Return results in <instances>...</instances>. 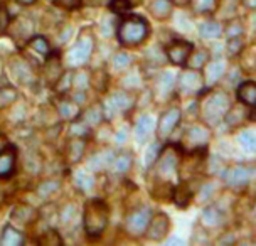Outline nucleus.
<instances>
[{"mask_svg": "<svg viewBox=\"0 0 256 246\" xmlns=\"http://www.w3.org/2000/svg\"><path fill=\"white\" fill-rule=\"evenodd\" d=\"M200 84H202V78L196 71H187L179 78V90L182 93H194L200 88Z\"/></svg>", "mask_w": 256, "mask_h": 246, "instance_id": "obj_11", "label": "nucleus"}, {"mask_svg": "<svg viewBox=\"0 0 256 246\" xmlns=\"http://www.w3.org/2000/svg\"><path fill=\"white\" fill-rule=\"evenodd\" d=\"M8 22H10V17H8V12L6 7H0V32L7 29Z\"/></svg>", "mask_w": 256, "mask_h": 246, "instance_id": "obj_37", "label": "nucleus"}, {"mask_svg": "<svg viewBox=\"0 0 256 246\" xmlns=\"http://www.w3.org/2000/svg\"><path fill=\"white\" fill-rule=\"evenodd\" d=\"M29 46L34 49V51L42 54V56H46V54L49 52V42H48V39L42 38V36H34V38L29 40Z\"/></svg>", "mask_w": 256, "mask_h": 246, "instance_id": "obj_27", "label": "nucleus"}, {"mask_svg": "<svg viewBox=\"0 0 256 246\" xmlns=\"http://www.w3.org/2000/svg\"><path fill=\"white\" fill-rule=\"evenodd\" d=\"M166 52H167L168 61H170L172 64L180 66V64H186L190 59V54L194 52V46H192L189 40L174 39L172 42L167 44Z\"/></svg>", "mask_w": 256, "mask_h": 246, "instance_id": "obj_4", "label": "nucleus"}, {"mask_svg": "<svg viewBox=\"0 0 256 246\" xmlns=\"http://www.w3.org/2000/svg\"><path fill=\"white\" fill-rule=\"evenodd\" d=\"M155 128V120L150 115H142L136 122V126H135V136L138 142H145L152 132Z\"/></svg>", "mask_w": 256, "mask_h": 246, "instance_id": "obj_15", "label": "nucleus"}, {"mask_svg": "<svg viewBox=\"0 0 256 246\" xmlns=\"http://www.w3.org/2000/svg\"><path fill=\"white\" fill-rule=\"evenodd\" d=\"M84 120H86L88 125L94 126L96 123H100V120H102V110H100L98 106L90 108V110L84 113Z\"/></svg>", "mask_w": 256, "mask_h": 246, "instance_id": "obj_31", "label": "nucleus"}, {"mask_svg": "<svg viewBox=\"0 0 256 246\" xmlns=\"http://www.w3.org/2000/svg\"><path fill=\"white\" fill-rule=\"evenodd\" d=\"M160 160H158V174L164 177V180L170 179V177L177 172V166H179V156L174 154L172 150L160 154Z\"/></svg>", "mask_w": 256, "mask_h": 246, "instance_id": "obj_8", "label": "nucleus"}, {"mask_svg": "<svg viewBox=\"0 0 256 246\" xmlns=\"http://www.w3.org/2000/svg\"><path fill=\"white\" fill-rule=\"evenodd\" d=\"M112 166L118 172H126L128 168L132 167V156H130V154H122L120 157L113 158Z\"/></svg>", "mask_w": 256, "mask_h": 246, "instance_id": "obj_29", "label": "nucleus"}, {"mask_svg": "<svg viewBox=\"0 0 256 246\" xmlns=\"http://www.w3.org/2000/svg\"><path fill=\"white\" fill-rule=\"evenodd\" d=\"M132 64V56L126 52H118L115 58H113V66L116 70H126L128 66Z\"/></svg>", "mask_w": 256, "mask_h": 246, "instance_id": "obj_30", "label": "nucleus"}, {"mask_svg": "<svg viewBox=\"0 0 256 246\" xmlns=\"http://www.w3.org/2000/svg\"><path fill=\"white\" fill-rule=\"evenodd\" d=\"M125 136H126V132L125 130H120L116 134V144H123L125 142Z\"/></svg>", "mask_w": 256, "mask_h": 246, "instance_id": "obj_40", "label": "nucleus"}, {"mask_svg": "<svg viewBox=\"0 0 256 246\" xmlns=\"http://www.w3.org/2000/svg\"><path fill=\"white\" fill-rule=\"evenodd\" d=\"M236 96L246 106H254L256 104V84L254 81H244L238 86Z\"/></svg>", "mask_w": 256, "mask_h": 246, "instance_id": "obj_13", "label": "nucleus"}, {"mask_svg": "<svg viewBox=\"0 0 256 246\" xmlns=\"http://www.w3.org/2000/svg\"><path fill=\"white\" fill-rule=\"evenodd\" d=\"M174 81H176V74L174 72H164L162 78L158 81V90H162L166 93V90L168 91L174 86Z\"/></svg>", "mask_w": 256, "mask_h": 246, "instance_id": "obj_33", "label": "nucleus"}, {"mask_svg": "<svg viewBox=\"0 0 256 246\" xmlns=\"http://www.w3.org/2000/svg\"><path fill=\"white\" fill-rule=\"evenodd\" d=\"M150 216H152V212H150V209L147 208H142V209H136L134 212H130L125 220V230L132 236L144 234L145 228H147L150 221Z\"/></svg>", "mask_w": 256, "mask_h": 246, "instance_id": "obj_6", "label": "nucleus"}, {"mask_svg": "<svg viewBox=\"0 0 256 246\" xmlns=\"http://www.w3.org/2000/svg\"><path fill=\"white\" fill-rule=\"evenodd\" d=\"M180 122V110H168L166 115L160 118L158 122V136L160 138H167L168 135L176 130V126Z\"/></svg>", "mask_w": 256, "mask_h": 246, "instance_id": "obj_10", "label": "nucleus"}, {"mask_svg": "<svg viewBox=\"0 0 256 246\" xmlns=\"http://www.w3.org/2000/svg\"><path fill=\"white\" fill-rule=\"evenodd\" d=\"M250 177H251L250 168H246L243 166H236L230 168V172H228V176H226V182L230 186H232V188H240V186L248 184Z\"/></svg>", "mask_w": 256, "mask_h": 246, "instance_id": "obj_12", "label": "nucleus"}, {"mask_svg": "<svg viewBox=\"0 0 256 246\" xmlns=\"http://www.w3.org/2000/svg\"><path fill=\"white\" fill-rule=\"evenodd\" d=\"M91 51H93V39H91V36H83V38L72 46V49L68 54V61L72 66H81L88 61Z\"/></svg>", "mask_w": 256, "mask_h": 246, "instance_id": "obj_7", "label": "nucleus"}, {"mask_svg": "<svg viewBox=\"0 0 256 246\" xmlns=\"http://www.w3.org/2000/svg\"><path fill=\"white\" fill-rule=\"evenodd\" d=\"M0 201H2V196H0Z\"/></svg>", "mask_w": 256, "mask_h": 246, "instance_id": "obj_42", "label": "nucleus"}, {"mask_svg": "<svg viewBox=\"0 0 256 246\" xmlns=\"http://www.w3.org/2000/svg\"><path fill=\"white\" fill-rule=\"evenodd\" d=\"M192 6L198 12H208L212 10L216 6V0H192Z\"/></svg>", "mask_w": 256, "mask_h": 246, "instance_id": "obj_34", "label": "nucleus"}, {"mask_svg": "<svg viewBox=\"0 0 256 246\" xmlns=\"http://www.w3.org/2000/svg\"><path fill=\"white\" fill-rule=\"evenodd\" d=\"M238 142H240V145L243 147V150L246 154H253L254 148H256V140H254V134L253 132H248L244 130L243 134H241L240 136H238Z\"/></svg>", "mask_w": 256, "mask_h": 246, "instance_id": "obj_24", "label": "nucleus"}, {"mask_svg": "<svg viewBox=\"0 0 256 246\" xmlns=\"http://www.w3.org/2000/svg\"><path fill=\"white\" fill-rule=\"evenodd\" d=\"M12 220L19 221L20 224H29L30 221L36 220V211L29 206H17L12 212Z\"/></svg>", "mask_w": 256, "mask_h": 246, "instance_id": "obj_18", "label": "nucleus"}, {"mask_svg": "<svg viewBox=\"0 0 256 246\" xmlns=\"http://www.w3.org/2000/svg\"><path fill=\"white\" fill-rule=\"evenodd\" d=\"M76 182H78V186H80V188L83 189V190H88V189H91V188L94 186L93 177L86 176L84 172H78V179H76Z\"/></svg>", "mask_w": 256, "mask_h": 246, "instance_id": "obj_35", "label": "nucleus"}, {"mask_svg": "<svg viewBox=\"0 0 256 246\" xmlns=\"http://www.w3.org/2000/svg\"><path fill=\"white\" fill-rule=\"evenodd\" d=\"M17 164V152L16 147L8 145V147L0 150V179L4 177H10L16 170Z\"/></svg>", "mask_w": 256, "mask_h": 246, "instance_id": "obj_9", "label": "nucleus"}, {"mask_svg": "<svg viewBox=\"0 0 256 246\" xmlns=\"http://www.w3.org/2000/svg\"><path fill=\"white\" fill-rule=\"evenodd\" d=\"M24 238H22L20 231L16 230V228L12 226H7L6 230H4V234H2V240H0V243L6 244V246H19Z\"/></svg>", "mask_w": 256, "mask_h": 246, "instance_id": "obj_19", "label": "nucleus"}, {"mask_svg": "<svg viewBox=\"0 0 256 246\" xmlns=\"http://www.w3.org/2000/svg\"><path fill=\"white\" fill-rule=\"evenodd\" d=\"M209 138V132L202 128V126H194L189 132V140L194 144V147H202Z\"/></svg>", "mask_w": 256, "mask_h": 246, "instance_id": "obj_23", "label": "nucleus"}, {"mask_svg": "<svg viewBox=\"0 0 256 246\" xmlns=\"http://www.w3.org/2000/svg\"><path fill=\"white\" fill-rule=\"evenodd\" d=\"M59 188V182L56 180H46L42 186L39 188V194L40 196H51L52 192H56Z\"/></svg>", "mask_w": 256, "mask_h": 246, "instance_id": "obj_36", "label": "nucleus"}, {"mask_svg": "<svg viewBox=\"0 0 256 246\" xmlns=\"http://www.w3.org/2000/svg\"><path fill=\"white\" fill-rule=\"evenodd\" d=\"M170 8H172V4L170 0H155L150 7V10L157 19H166V17L170 14Z\"/></svg>", "mask_w": 256, "mask_h": 246, "instance_id": "obj_21", "label": "nucleus"}, {"mask_svg": "<svg viewBox=\"0 0 256 246\" xmlns=\"http://www.w3.org/2000/svg\"><path fill=\"white\" fill-rule=\"evenodd\" d=\"M19 2L22 4V6H30V4H34L36 0H19Z\"/></svg>", "mask_w": 256, "mask_h": 246, "instance_id": "obj_41", "label": "nucleus"}, {"mask_svg": "<svg viewBox=\"0 0 256 246\" xmlns=\"http://www.w3.org/2000/svg\"><path fill=\"white\" fill-rule=\"evenodd\" d=\"M192 198H194V192H192V189L189 188L187 182H182V184H179L172 190V201L176 202L177 208L186 209L190 204Z\"/></svg>", "mask_w": 256, "mask_h": 246, "instance_id": "obj_14", "label": "nucleus"}, {"mask_svg": "<svg viewBox=\"0 0 256 246\" xmlns=\"http://www.w3.org/2000/svg\"><path fill=\"white\" fill-rule=\"evenodd\" d=\"M170 231V218L166 212H157L150 216V221L145 228V236L152 241H160Z\"/></svg>", "mask_w": 256, "mask_h": 246, "instance_id": "obj_5", "label": "nucleus"}, {"mask_svg": "<svg viewBox=\"0 0 256 246\" xmlns=\"http://www.w3.org/2000/svg\"><path fill=\"white\" fill-rule=\"evenodd\" d=\"M199 34L202 39H218L222 34V27L218 22H204L199 27Z\"/></svg>", "mask_w": 256, "mask_h": 246, "instance_id": "obj_20", "label": "nucleus"}, {"mask_svg": "<svg viewBox=\"0 0 256 246\" xmlns=\"http://www.w3.org/2000/svg\"><path fill=\"white\" fill-rule=\"evenodd\" d=\"M61 113L66 118H70L74 115V106H72V103H62L61 104Z\"/></svg>", "mask_w": 256, "mask_h": 246, "instance_id": "obj_38", "label": "nucleus"}, {"mask_svg": "<svg viewBox=\"0 0 256 246\" xmlns=\"http://www.w3.org/2000/svg\"><path fill=\"white\" fill-rule=\"evenodd\" d=\"M196 58H198V59H196V62L194 61L190 62L192 68H199L200 64H202V62L206 61V58H208V52H206V51H199L198 54H196Z\"/></svg>", "mask_w": 256, "mask_h": 246, "instance_id": "obj_39", "label": "nucleus"}, {"mask_svg": "<svg viewBox=\"0 0 256 246\" xmlns=\"http://www.w3.org/2000/svg\"><path fill=\"white\" fill-rule=\"evenodd\" d=\"M204 118L208 123H218L221 118H224L230 112V100L224 93H216V94H211L208 100L204 102Z\"/></svg>", "mask_w": 256, "mask_h": 246, "instance_id": "obj_3", "label": "nucleus"}, {"mask_svg": "<svg viewBox=\"0 0 256 246\" xmlns=\"http://www.w3.org/2000/svg\"><path fill=\"white\" fill-rule=\"evenodd\" d=\"M110 220V208L103 199H91L84 204V231L90 238H98L104 233Z\"/></svg>", "mask_w": 256, "mask_h": 246, "instance_id": "obj_1", "label": "nucleus"}, {"mask_svg": "<svg viewBox=\"0 0 256 246\" xmlns=\"http://www.w3.org/2000/svg\"><path fill=\"white\" fill-rule=\"evenodd\" d=\"M130 106H132V98L128 96L126 93H123V91L115 93L106 103V108H112V110H115V112H123Z\"/></svg>", "mask_w": 256, "mask_h": 246, "instance_id": "obj_17", "label": "nucleus"}, {"mask_svg": "<svg viewBox=\"0 0 256 246\" xmlns=\"http://www.w3.org/2000/svg\"><path fill=\"white\" fill-rule=\"evenodd\" d=\"M224 68H226V62L224 61H212L206 66V72H204V78H206V83L209 86L216 84L219 80H221L222 72H224Z\"/></svg>", "mask_w": 256, "mask_h": 246, "instance_id": "obj_16", "label": "nucleus"}, {"mask_svg": "<svg viewBox=\"0 0 256 246\" xmlns=\"http://www.w3.org/2000/svg\"><path fill=\"white\" fill-rule=\"evenodd\" d=\"M54 4L64 10H78L83 7V0H54Z\"/></svg>", "mask_w": 256, "mask_h": 246, "instance_id": "obj_32", "label": "nucleus"}, {"mask_svg": "<svg viewBox=\"0 0 256 246\" xmlns=\"http://www.w3.org/2000/svg\"><path fill=\"white\" fill-rule=\"evenodd\" d=\"M150 26L142 16H126L118 26V40L123 46H138L148 38Z\"/></svg>", "mask_w": 256, "mask_h": 246, "instance_id": "obj_2", "label": "nucleus"}, {"mask_svg": "<svg viewBox=\"0 0 256 246\" xmlns=\"http://www.w3.org/2000/svg\"><path fill=\"white\" fill-rule=\"evenodd\" d=\"M202 222L206 226H218L221 222V212L216 208H206L202 212Z\"/></svg>", "mask_w": 256, "mask_h": 246, "instance_id": "obj_26", "label": "nucleus"}, {"mask_svg": "<svg viewBox=\"0 0 256 246\" xmlns=\"http://www.w3.org/2000/svg\"><path fill=\"white\" fill-rule=\"evenodd\" d=\"M160 156V147L157 144H152V145H148L147 150H145V154H144V164H145V167H152L155 160L158 158Z\"/></svg>", "mask_w": 256, "mask_h": 246, "instance_id": "obj_28", "label": "nucleus"}, {"mask_svg": "<svg viewBox=\"0 0 256 246\" xmlns=\"http://www.w3.org/2000/svg\"><path fill=\"white\" fill-rule=\"evenodd\" d=\"M110 8L118 16H125L134 8V2L132 0H110Z\"/></svg>", "mask_w": 256, "mask_h": 246, "instance_id": "obj_25", "label": "nucleus"}, {"mask_svg": "<svg viewBox=\"0 0 256 246\" xmlns=\"http://www.w3.org/2000/svg\"><path fill=\"white\" fill-rule=\"evenodd\" d=\"M113 154L112 152H104V154H100V156H94L93 158L90 160V168L93 170H102L106 166H112L113 162Z\"/></svg>", "mask_w": 256, "mask_h": 246, "instance_id": "obj_22", "label": "nucleus"}]
</instances>
